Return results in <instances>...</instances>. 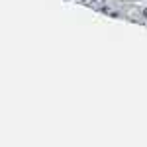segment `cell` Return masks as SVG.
I'll return each mask as SVG.
<instances>
[{
  "mask_svg": "<svg viewBox=\"0 0 147 147\" xmlns=\"http://www.w3.org/2000/svg\"><path fill=\"white\" fill-rule=\"evenodd\" d=\"M141 18L147 20V6H145V8H141Z\"/></svg>",
  "mask_w": 147,
  "mask_h": 147,
  "instance_id": "cell-1",
  "label": "cell"
}]
</instances>
